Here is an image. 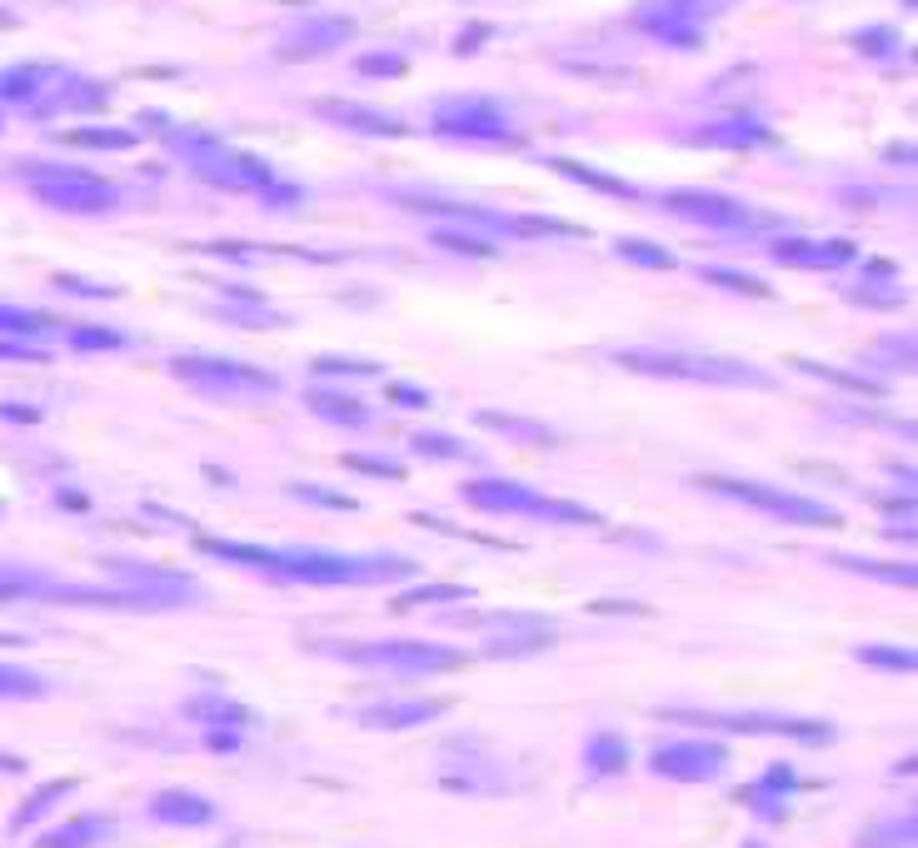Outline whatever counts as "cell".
<instances>
[{"instance_id":"obj_1","label":"cell","mask_w":918,"mask_h":848,"mask_svg":"<svg viewBox=\"0 0 918 848\" xmlns=\"http://www.w3.org/2000/svg\"><path fill=\"white\" fill-rule=\"evenodd\" d=\"M210 560L260 569L275 584H309V589H359V584H385V579L415 574V564L399 554H329V550H265V544H240V540H200Z\"/></svg>"},{"instance_id":"obj_2","label":"cell","mask_w":918,"mask_h":848,"mask_svg":"<svg viewBox=\"0 0 918 848\" xmlns=\"http://www.w3.org/2000/svg\"><path fill=\"white\" fill-rule=\"evenodd\" d=\"M619 369H634L649 379H674V385H709V390H769L773 375L754 359L739 355H714V349H689V345H669V349H619L614 355Z\"/></svg>"},{"instance_id":"obj_3","label":"cell","mask_w":918,"mask_h":848,"mask_svg":"<svg viewBox=\"0 0 918 848\" xmlns=\"http://www.w3.org/2000/svg\"><path fill=\"white\" fill-rule=\"evenodd\" d=\"M315 649L339 659V664L369 669V674H399V679L455 674V669L470 664L464 649L435 644V639H319Z\"/></svg>"},{"instance_id":"obj_4","label":"cell","mask_w":918,"mask_h":848,"mask_svg":"<svg viewBox=\"0 0 918 848\" xmlns=\"http://www.w3.org/2000/svg\"><path fill=\"white\" fill-rule=\"evenodd\" d=\"M0 100L20 106L26 116H50V110H106L110 90L100 86V80H86L66 66L26 60V66L0 70Z\"/></svg>"},{"instance_id":"obj_5","label":"cell","mask_w":918,"mask_h":848,"mask_svg":"<svg viewBox=\"0 0 918 848\" xmlns=\"http://www.w3.org/2000/svg\"><path fill=\"white\" fill-rule=\"evenodd\" d=\"M20 180L30 185L36 200H46L60 215H110L120 205L116 180H100V175L80 170V165L30 160V165H20Z\"/></svg>"},{"instance_id":"obj_6","label":"cell","mask_w":918,"mask_h":848,"mask_svg":"<svg viewBox=\"0 0 918 848\" xmlns=\"http://www.w3.org/2000/svg\"><path fill=\"white\" fill-rule=\"evenodd\" d=\"M464 504H474V510H484V514H520V520H544V524H600V514L584 510V504L550 500V494L530 490V484L494 480V474L464 484Z\"/></svg>"},{"instance_id":"obj_7","label":"cell","mask_w":918,"mask_h":848,"mask_svg":"<svg viewBox=\"0 0 918 848\" xmlns=\"http://www.w3.org/2000/svg\"><path fill=\"white\" fill-rule=\"evenodd\" d=\"M699 490L719 494V500H734V504H749V510L769 514V520H783V524H819V530H833L839 524V510L829 504L809 500V494H793V490H773V484H759V480H734V474H694Z\"/></svg>"},{"instance_id":"obj_8","label":"cell","mask_w":918,"mask_h":848,"mask_svg":"<svg viewBox=\"0 0 918 848\" xmlns=\"http://www.w3.org/2000/svg\"><path fill=\"white\" fill-rule=\"evenodd\" d=\"M430 130L440 140H460V145H520L524 130L514 126L510 106L490 96H460V100H440Z\"/></svg>"},{"instance_id":"obj_9","label":"cell","mask_w":918,"mask_h":848,"mask_svg":"<svg viewBox=\"0 0 918 848\" xmlns=\"http://www.w3.org/2000/svg\"><path fill=\"white\" fill-rule=\"evenodd\" d=\"M170 375L190 390L205 395H225V400H260L280 390V375L260 365H245V359H220V355H180L170 359Z\"/></svg>"},{"instance_id":"obj_10","label":"cell","mask_w":918,"mask_h":848,"mask_svg":"<svg viewBox=\"0 0 918 848\" xmlns=\"http://www.w3.org/2000/svg\"><path fill=\"white\" fill-rule=\"evenodd\" d=\"M664 719L694 723V729H724V733H773L793 743H833L839 729L819 719H789V713H739V709H664Z\"/></svg>"},{"instance_id":"obj_11","label":"cell","mask_w":918,"mask_h":848,"mask_svg":"<svg viewBox=\"0 0 918 848\" xmlns=\"http://www.w3.org/2000/svg\"><path fill=\"white\" fill-rule=\"evenodd\" d=\"M659 205L684 220L704 225V230L719 235H754L759 225H769L759 210H749L744 200H729V195H709V190H674V195H659Z\"/></svg>"},{"instance_id":"obj_12","label":"cell","mask_w":918,"mask_h":848,"mask_svg":"<svg viewBox=\"0 0 918 848\" xmlns=\"http://www.w3.org/2000/svg\"><path fill=\"white\" fill-rule=\"evenodd\" d=\"M649 769L669 783H709L729 769V749L719 739H669L649 753Z\"/></svg>"},{"instance_id":"obj_13","label":"cell","mask_w":918,"mask_h":848,"mask_svg":"<svg viewBox=\"0 0 918 848\" xmlns=\"http://www.w3.org/2000/svg\"><path fill=\"white\" fill-rule=\"evenodd\" d=\"M634 26L659 36L664 46H679V50L704 46V16H694V10L679 6V0H649V6H639Z\"/></svg>"},{"instance_id":"obj_14","label":"cell","mask_w":918,"mask_h":848,"mask_svg":"<svg viewBox=\"0 0 918 848\" xmlns=\"http://www.w3.org/2000/svg\"><path fill=\"white\" fill-rule=\"evenodd\" d=\"M355 36V20L345 16H315V20H300V26H290L280 40H275V56L295 60V56H329V50H339L345 40Z\"/></svg>"},{"instance_id":"obj_15","label":"cell","mask_w":918,"mask_h":848,"mask_svg":"<svg viewBox=\"0 0 918 848\" xmlns=\"http://www.w3.org/2000/svg\"><path fill=\"white\" fill-rule=\"evenodd\" d=\"M773 260L793 265V270H839V265L859 260L849 240H809V235H789V240H773L769 245Z\"/></svg>"},{"instance_id":"obj_16","label":"cell","mask_w":918,"mask_h":848,"mask_svg":"<svg viewBox=\"0 0 918 848\" xmlns=\"http://www.w3.org/2000/svg\"><path fill=\"white\" fill-rule=\"evenodd\" d=\"M315 116L339 130H359V136H405V120L379 106H365V100H315Z\"/></svg>"},{"instance_id":"obj_17","label":"cell","mask_w":918,"mask_h":848,"mask_svg":"<svg viewBox=\"0 0 918 848\" xmlns=\"http://www.w3.org/2000/svg\"><path fill=\"white\" fill-rule=\"evenodd\" d=\"M215 819H220L215 803L190 789H160L150 799V824H160V829H210Z\"/></svg>"},{"instance_id":"obj_18","label":"cell","mask_w":918,"mask_h":848,"mask_svg":"<svg viewBox=\"0 0 918 848\" xmlns=\"http://www.w3.org/2000/svg\"><path fill=\"white\" fill-rule=\"evenodd\" d=\"M450 709V699H375L355 713L365 729H415V723H430Z\"/></svg>"},{"instance_id":"obj_19","label":"cell","mask_w":918,"mask_h":848,"mask_svg":"<svg viewBox=\"0 0 918 848\" xmlns=\"http://www.w3.org/2000/svg\"><path fill=\"white\" fill-rule=\"evenodd\" d=\"M305 405L315 410L325 424H339V430H369V405L365 400H355L349 390H339V385H315L305 395Z\"/></svg>"},{"instance_id":"obj_20","label":"cell","mask_w":918,"mask_h":848,"mask_svg":"<svg viewBox=\"0 0 918 848\" xmlns=\"http://www.w3.org/2000/svg\"><path fill=\"white\" fill-rule=\"evenodd\" d=\"M793 789H803L799 773H793L789 763H773V769H764V779L749 783V789L739 793V803H749V809L769 814V819H783V799H789Z\"/></svg>"},{"instance_id":"obj_21","label":"cell","mask_w":918,"mask_h":848,"mask_svg":"<svg viewBox=\"0 0 918 848\" xmlns=\"http://www.w3.org/2000/svg\"><path fill=\"white\" fill-rule=\"evenodd\" d=\"M624 769H629V743L610 729L590 733V743H584V773L594 783H604V779H619Z\"/></svg>"},{"instance_id":"obj_22","label":"cell","mask_w":918,"mask_h":848,"mask_svg":"<svg viewBox=\"0 0 918 848\" xmlns=\"http://www.w3.org/2000/svg\"><path fill=\"white\" fill-rule=\"evenodd\" d=\"M694 140L704 145H724V150H739V145H769V126L754 116H724L714 120V126L694 130Z\"/></svg>"},{"instance_id":"obj_23","label":"cell","mask_w":918,"mask_h":848,"mask_svg":"<svg viewBox=\"0 0 918 848\" xmlns=\"http://www.w3.org/2000/svg\"><path fill=\"white\" fill-rule=\"evenodd\" d=\"M110 834V814H86V819H70L66 829L46 834L36 848H90Z\"/></svg>"},{"instance_id":"obj_24","label":"cell","mask_w":918,"mask_h":848,"mask_svg":"<svg viewBox=\"0 0 918 848\" xmlns=\"http://www.w3.org/2000/svg\"><path fill=\"white\" fill-rule=\"evenodd\" d=\"M554 170L570 175V180H584L590 190H600V195H614V200H639L634 185L614 180V175H604V170H590V165H580V160H554Z\"/></svg>"},{"instance_id":"obj_25","label":"cell","mask_w":918,"mask_h":848,"mask_svg":"<svg viewBox=\"0 0 918 848\" xmlns=\"http://www.w3.org/2000/svg\"><path fill=\"white\" fill-rule=\"evenodd\" d=\"M614 255L629 265H639V270H674V250H664V245L654 240H614Z\"/></svg>"},{"instance_id":"obj_26","label":"cell","mask_w":918,"mask_h":848,"mask_svg":"<svg viewBox=\"0 0 918 848\" xmlns=\"http://www.w3.org/2000/svg\"><path fill=\"white\" fill-rule=\"evenodd\" d=\"M46 679L26 664H0V699H40L46 694Z\"/></svg>"},{"instance_id":"obj_27","label":"cell","mask_w":918,"mask_h":848,"mask_svg":"<svg viewBox=\"0 0 918 848\" xmlns=\"http://www.w3.org/2000/svg\"><path fill=\"white\" fill-rule=\"evenodd\" d=\"M704 275L709 285H719V289H734V295H749V299H769L773 289L764 280H754V275H744V270H724V265H704Z\"/></svg>"},{"instance_id":"obj_28","label":"cell","mask_w":918,"mask_h":848,"mask_svg":"<svg viewBox=\"0 0 918 848\" xmlns=\"http://www.w3.org/2000/svg\"><path fill=\"white\" fill-rule=\"evenodd\" d=\"M843 569H853V574H873V579H889V584L899 589H914V569L909 564H879V560H853V554H839Z\"/></svg>"},{"instance_id":"obj_29","label":"cell","mask_w":918,"mask_h":848,"mask_svg":"<svg viewBox=\"0 0 918 848\" xmlns=\"http://www.w3.org/2000/svg\"><path fill=\"white\" fill-rule=\"evenodd\" d=\"M355 70L365 80H395V76H405V56L399 50H369V56L355 60Z\"/></svg>"},{"instance_id":"obj_30","label":"cell","mask_w":918,"mask_h":848,"mask_svg":"<svg viewBox=\"0 0 918 848\" xmlns=\"http://www.w3.org/2000/svg\"><path fill=\"white\" fill-rule=\"evenodd\" d=\"M480 424H490V430L510 434V440H524V444H554L550 430H540V424H530V420H514V415H480Z\"/></svg>"},{"instance_id":"obj_31","label":"cell","mask_w":918,"mask_h":848,"mask_svg":"<svg viewBox=\"0 0 918 848\" xmlns=\"http://www.w3.org/2000/svg\"><path fill=\"white\" fill-rule=\"evenodd\" d=\"M66 145H80V150H130L136 136L130 130H70Z\"/></svg>"},{"instance_id":"obj_32","label":"cell","mask_w":918,"mask_h":848,"mask_svg":"<svg viewBox=\"0 0 918 848\" xmlns=\"http://www.w3.org/2000/svg\"><path fill=\"white\" fill-rule=\"evenodd\" d=\"M859 664H873V669H894V674H909V669H914V649L863 644V649H859Z\"/></svg>"},{"instance_id":"obj_33","label":"cell","mask_w":918,"mask_h":848,"mask_svg":"<svg viewBox=\"0 0 918 848\" xmlns=\"http://www.w3.org/2000/svg\"><path fill=\"white\" fill-rule=\"evenodd\" d=\"M415 444L419 454H435V460H474V450L464 440H450V434H415Z\"/></svg>"},{"instance_id":"obj_34","label":"cell","mask_w":918,"mask_h":848,"mask_svg":"<svg viewBox=\"0 0 918 848\" xmlns=\"http://www.w3.org/2000/svg\"><path fill=\"white\" fill-rule=\"evenodd\" d=\"M70 345L76 349H126L120 329H100V325H76L70 329Z\"/></svg>"},{"instance_id":"obj_35","label":"cell","mask_w":918,"mask_h":848,"mask_svg":"<svg viewBox=\"0 0 918 848\" xmlns=\"http://www.w3.org/2000/svg\"><path fill=\"white\" fill-rule=\"evenodd\" d=\"M185 713H190V719H205V723H210V719H230V723L250 719V713L235 704V699H190V709H185Z\"/></svg>"},{"instance_id":"obj_36","label":"cell","mask_w":918,"mask_h":848,"mask_svg":"<svg viewBox=\"0 0 918 848\" xmlns=\"http://www.w3.org/2000/svg\"><path fill=\"white\" fill-rule=\"evenodd\" d=\"M435 245H445V250H460V255H494V240H480L474 230H445V225L435 230Z\"/></svg>"},{"instance_id":"obj_37","label":"cell","mask_w":918,"mask_h":848,"mask_svg":"<svg viewBox=\"0 0 918 848\" xmlns=\"http://www.w3.org/2000/svg\"><path fill=\"white\" fill-rule=\"evenodd\" d=\"M70 789H76V783H70V779H56V783H50V789H46V793H36V799H30V803H26V809H20V814H16V829H26V824H30V819H36V814H40V809H50V803H56V799H66V793H70Z\"/></svg>"},{"instance_id":"obj_38","label":"cell","mask_w":918,"mask_h":848,"mask_svg":"<svg viewBox=\"0 0 918 848\" xmlns=\"http://www.w3.org/2000/svg\"><path fill=\"white\" fill-rule=\"evenodd\" d=\"M295 500H319V510H359L349 494H335V490H319V484H290Z\"/></svg>"},{"instance_id":"obj_39","label":"cell","mask_w":918,"mask_h":848,"mask_svg":"<svg viewBox=\"0 0 918 848\" xmlns=\"http://www.w3.org/2000/svg\"><path fill=\"white\" fill-rule=\"evenodd\" d=\"M50 319L46 315H30V309H16V305H0V329H26V335H36V329H46Z\"/></svg>"},{"instance_id":"obj_40","label":"cell","mask_w":918,"mask_h":848,"mask_svg":"<svg viewBox=\"0 0 918 848\" xmlns=\"http://www.w3.org/2000/svg\"><path fill=\"white\" fill-rule=\"evenodd\" d=\"M315 375H379V365H369V359H315Z\"/></svg>"},{"instance_id":"obj_41","label":"cell","mask_w":918,"mask_h":848,"mask_svg":"<svg viewBox=\"0 0 918 848\" xmlns=\"http://www.w3.org/2000/svg\"><path fill=\"white\" fill-rule=\"evenodd\" d=\"M349 470H359V474H385V480H405V470L399 464H389V460H365V454H349Z\"/></svg>"},{"instance_id":"obj_42","label":"cell","mask_w":918,"mask_h":848,"mask_svg":"<svg viewBox=\"0 0 918 848\" xmlns=\"http://www.w3.org/2000/svg\"><path fill=\"white\" fill-rule=\"evenodd\" d=\"M389 400H395V405H409V410H425L430 405V395H425V390H415V385H389Z\"/></svg>"},{"instance_id":"obj_43","label":"cell","mask_w":918,"mask_h":848,"mask_svg":"<svg viewBox=\"0 0 918 848\" xmlns=\"http://www.w3.org/2000/svg\"><path fill=\"white\" fill-rule=\"evenodd\" d=\"M460 594V584H445V589H409L399 604H425V599H455Z\"/></svg>"},{"instance_id":"obj_44","label":"cell","mask_w":918,"mask_h":848,"mask_svg":"<svg viewBox=\"0 0 918 848\" xmlns=\"http://www.w3.org/2000/svg\"><path fill=\"white\" fill-rule=\"evenodd\" d=\"M205 739H210V749H225V753L240 749V733H235V729H210Z\"/></svg>"}]
</instances>
